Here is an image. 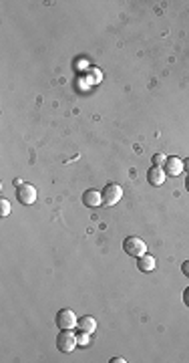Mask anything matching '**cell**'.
I'll return each mask as SVG.
<instances>
[{"label":"cell","mask_w":189,"mask_h":363,"mask_svg":"<svg viewBox=\"0 0 189 363\" xmlns=\"http://www.w3.org/2000/svg\"><path fill=\"white\" fill-rule=\"evenodd\" d=\"M123 250L127 252L129 256L139 258V256L147 254V244H145V240L139 238V236H127L123 240Z\"/></svg>","instance_id":"6da1fadb"},{"label":"cell","mask_w":189,"mask_h":363,"mask_svg":"<svg viewBox=\"0 0 189 363\" xmlns=\"http://www.w3.org/2000/svg\"><path fill=\"white\" fill-rule=\"evenodd\" d=\"M77 335L71 331V329H62L56 337V349L62 351V353H71L75 347H77Z\"/></svg>","instance_id":"7a4b0ae2"},{"label":"cell","mask_w":189,"mask_h":363,"mask_svg":"<svg viewBox=\"0 0 189 363\" xmlns=\"http://www.w3.org/2000/svg\"><path fill=\"white\" fill-rule=\"evenodd\" d=\"M77 323H79V319H77L75 311H71V309H60L54 317V325L58 329H77Z\"/></svg>","instance_id":"3957f363"},{"label":"cell","mask_w":189,"mask_h":363,"mask_svg":"<svg viewBox=\"0 0 189 363\" xmlns=\"http://www.w3.org/2000/svg\"><path fill=\"white\" fill-rule=\"evenodd\" d=\"M101 196H103V204L105 206H115L123 198V188L119 184H115V182H109V184L103 188Z\"/></svg>","instance_id":"277c9868"},{"label":"cell","mask_w":189,"mask_h":363,"mask_svg":"<svg viewBox=\"0 0 189 363\" xmlns=\"http://www.w3.org/2000/svg\"><path fill=\"white\" fill-rule=\"evenodd\" d=\"M16 198H18V202L24 204V206L35 204V202H37V188L30 186V184H22V186H18V190H16Z\"/></svg>","instance_id":"5b68a950"},{"label":"cell","mask_w":189,"mask_h":363,"mask_svg":"<svg viewBox=\"0 0 189 363\" xmlns=\"http://www.w3.org/2000/svg\"><path fill=\"white\" fill-rule=\"evenodd\" d=\"M165 170L163 168H157V166H153V168H149V172H147V182L151 186H161L163 182H165Z\"/></svg>","instance_id":"8992f818"},{"label":"cell","mask_w":189,"mask_h":363,"mask_svg":"<svg viewBox=\"0 0 189 363\" xmlns=\"http://www.w3.org/2000/svg\"><path fill=\"white\" fill-rule=\"evenodd\" d=\"M163 170H165V174L167 176H179L185 168H183V160H179L177 156H171V158H167V162H165V166H163Z\"/></svg>","instance_id":"52a82bcc"},{"label":"cell","mask_w":189,"mask_h":363,"mask_svg":"<svg viewBox=\"0 0 189 363\" xmlns=\"http://www.w3.org/2000/svg\"><path fill=\"white\" fill-rule=\"evenodd\" d=\"M83 204L87 206V208H97V206H101L103 204V196H101V192H97V190H87L85 194H83Z\"/></svg>","instance_id":"ba28073f"},{"label":"cell","mask_w":189,"mask_h":363,"mask_svg":"<svg viewBox=\"0 0 189 363\" xmlns=\"http://www.w3.org/2000/svg\"><path fill=\"white\" fill-rule=\"evenodd\" d=\"M77 329H79V331H83V333H89V335H93V333L97 331V319H93L91 315H85V317H81V319H79Z\"/></svg>","instance_id":"9c48e42d"},{"label":"cell","mask_w":189,"mask_h":363,"mask_svg":"<svg viewBox=\"0 0 189 363\" xmlns=\"http://www.w3.org/2000/svg\"><path fill=\"white\" fill-rule=\"evenodd\" d=\"M155 266H157V260L151 254H143L137 258V268L141 272H151V270H155Z\"/></svg>","instance_id":"30bf717a"},{"label":"cell","mask_w":189,"mask_h":363,"mask_svg":"<svg viewBox=\"0 0 189 363\" xmlns=\"http://www.w3.org/2000/svg\"><path fill=\"white\" fill-rule=\"evenodd\" d=\"M10 214V202L6 198H0V216H8Z\"/></svg>","instance_id":"8fae6325"},{"label":"cell","mask_w":189,"mask_h":363,"mask_svg":"<svg viewBox=\"0 0 189 363\" xmlns=\"http://www.w3.org/2000/svg\"><path fill=\"white\" fill-rule=\"evenodd\" d=\"M151 162H153V166H157V168H163L165 162H167V156H163V154H155V156L151 158Z\"/></svg>","instance_id":"7c38bea8"},{"label":"cell","mask_w":189,"mask_h":363,"mask_svg":"<svg viewBox=\"0 0 189 363\" xmlns=\"http://www.w3.org/2000/svg\"><path fill=\"white\" fill-rule=\"evenodd\" d=\"M77 343H79L81 347L89 345V333H83V331H79V333H77Z\"/></svg>","instance_id":"4fadbf2b"},{"label":"cell","mask_w":189,"mask_h":363,"mask_svg":"<svg viewBox=\"0 0 189 363\" xmlns=\"http://www.w3.org/2000/svg\"><path fill=\"white\" fill-rule=\"evenodd\" d=\"M181 272H183V275L189 279V260H185V262L181 264Z\"/></svg>","instance_id":"5bb4252c"},{"label":"cell","mask_w":189,"mask_h":363,"mask_svg":"<svg viewBox=\"0 0 189 363\" xmlns=\"http://www.w3.org/2000/svg\"><path fill=\"white\" fill-rule=\"evenodd\" d=\"M183 302H185V305L189 307V287L183 291Z\"/></svg>","instance_id":"9a60e30c"},{"label":"cell","mask_w":189,"mask_h":363,"mask_svg":"<svg viewBox=\"0 0 189 363\" xmlns=\"http://www.w3.org/2000/svg\"><path fill=\"white\" fill-rule=\"evenodd\" d=\"M183 168L189 172V158H187V160H183Z\"/></svg>","instance_id":"2e32d148"},{"label":"cell","mask_w":189,"mask_h":363,"mask_svg":"<svg viewBox=\"0 0 189 363\" xmlns=\"http://www.w3.org/2000/svg\"><path fill=\"white\" fill-rule=\"evenodd\" d=\"M185 190L189 192V176H187V180H185Z\"/></svg>","instance_id":"e0dca14e"}]
</instances>
